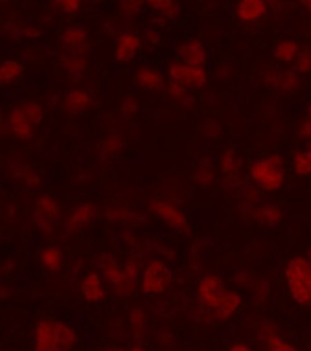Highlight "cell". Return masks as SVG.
Returning a JSON list of instances; mask_svg holds the SVG:
<instances>
[{
	"instance_id": "9a60e30c",
	"label": "cell",
	"mask_w": 311,
	"mask_h": 351,
	"mask_svg": "<svg viewBox=\"0 0 311 351\" xmlns=\"http://www.w3.org/2000/svg\"><path fill=\"white\" fill-rule=\"evenodd\" d=\"M94 94L89 88H72L61 99V109L67 114H83L94 107Z\"/></svg>"
},
{
	"instance_id": "f35d334b",
	"label": "cell",
	"mask_w": 311,
	"mask_h": 351,
	"mask_svg": "<svg viewBox=\"0 0 311 351\" xmlns=\"http://www.w3.org/2000/svg\"><path fill=\"white\" fill-rule=\"evenodd\" d=\"M181 0H148V8H150L151 12L155 13V15H161L166 10H170L175 4H179Z\"/></svg>"
},
{
	"instance_id": "ffe728a7",
	"label": "cell",
	"mask_w": 311,
	"mask_h": 351,
	"mask_svg": "<svg viewBox=\"0 0 311 351\" xmlns=\"http://www.w3.org/2000/svg\"><path fill=\"white\" fill-rule=\"evenodd\" d=\"M243 307V294L240 291H234V289H227L225 294L219 298V302L216 304V307L212 309L214 318L218 320H229L236 313H240V309Z\"/></svg>"
},
{
	"instance_id": "30bf717a",
	"label": "cell",
	"mask_w": 311,
	"mask_h": 351,
	"mask_svg": "<svg viewBox=\"0 0 311 351\" xmlns=\"http://www.w3.org/2000/svg\"><path fill=\"white\" fill-rule=\"evenodd\" d=\"M30 351H63L58 339V320L43 318L35 324Z\"/></svg>"
},
{
	"instance_id": "ba28073f",
	"label": "cell",
	"mask_w": 311,
	"mask_h": 351,
	"mask_svg": "<svg viewBox=\"0 0 311 351\" xmlns=\"http://www.w3.org/2000/svg\"><path fill=\"white\" fill-rule=\"evenodd\" d=\"M227 289L229 287H227V283L223 282L221 276H218V274H205L196 285V296L199 305H201V309H205L207 313H212V309L216 307L219 298L225 294Z\"/></svg>"
},
{
	"instance_id": "4316f807",
	"label": "cell",
	"mask_w": 311,
	"mask_h": 351,
	"mask_svg": "<svg viewBox=\"0 0 311 351\" xmlns=\"http://www.w3.org/2000/svg\"><path fill=\"white\" fill-rule=\"evenodd\" d=\"M26 75L24 64L19 61H4L0 63V85H13Z\"/></svg>"
},
{
	"instance_id": "f6af8a7d",
	"label": "cell",
	"mask_w": 311,
	"mask_h": 351,
	"mask_svg": "<svg viewBox=\"0 0 311 351\" xmlns=\"http://www.w3.org/2000/svg\"><path fill=\"white\" fill-rule=\"evenodd\" d=\"M127 351H146V348H142V346H133V348H129Z\"/></svg>"
},
{
	"instance_id": "3957f363",
	"label": "cell",
	"mask_w": 311,
	"mask_h": 351,
	"mask_svg": "<svg viewBox=\"0 0 311 351\" xmlns=\"http://www.w3.org/2000/svg\"><path fill=\"white\" fill-rule=\"evenodd\" d=\"M45 121V107L39 101L26 99L15 105L8 114V129L21 142H28L35 136L41 123Z\"/></svg>"
},
{
	"instance_id": "d590c367",
	"label": "cell",
	"mask_w": 311,
	"mask_h": 351,
	"mask_svg": "<svg viewBox=\"0 0 311 351\" xmlns=\"http://www.w3.org/2000/svg\"><path fill=\"white\" fill-rule=\"evenodd\" d=\"M124 269H126L127 276L131 278L133 282L139 285L140 276H142V269H144V265L140 263L139 259H137V258H127L126 263H124Z\"/></svg>"
},
{
	"instance_id": "7402d4cb",
	"label": "cell",
	"mask_w": 311,
	"mask_h": 351,
	"mask_svg": "<svg viewBox=\"0 0 311 351\" xmlns=\"http://www.w3.org/2000/svg\"><path fill=\"white\" fill-rule=\"evenodd\" d=\"M219 173L227 179H240L243 173V158L236 149L223 151V155L219 156Z\"/></svg>"
},
{
	"instance_id": "60d3db41",
	"label": "cell",
	"mask_w": 311,
	"mask_h": 351,
	"mask_svg": "<svg viewBox=\"0 0 311 351\" xmlns=\"http://www.w3.org/2000/svg\"><path fill=\"white\" fill-rule=\"evenodd\" d=\"M161 29H155V28H151L148 34L144 35V40L148 43V45H151V47H157L159 43H161Z\"/></svg>"
},
{
	"instance_id": "ab89813d",
	"label": "cell",
	"mask_w": 311,
	"mask_h": 351,
	"mask_svg": "<svg viewBox=\"0 0 311 351\" xmlns=\"http://www.w3.org/2000/svg\"><path fill=\"white\" fill-rule=\"evenodd\" d=\"M137 112H139V101H137V99L126 98L122 101L120 114L124 116V118H131V116H135Z\"/></svg>"
},
{
	"instance_id": "2e32d148",
	"label": "cell",
	"mask_w": 311,
	"mask_h": 351,
	"mask_svg": "<svg viewBox=\"0 0 311 351\" xmlns=\"http://www.w3.org/2000/svg\"><path fill=\"white\" fill-rule=\"evenodd\" d=\"M59 43L67 52L81 53V56H85L91 48V37L83 26H69L59 35Z\"/></svg>"
},
{
	"instance_id": "74e56055",
	"label": "cell",
	"mask_w": 311,
	"mask_h": 351,
	"mask_svg": "<svg viewBox=\"0 0 311 351\" xmlns=\"http://www.w3.org/2000/svg\"><path fill=\"white\" fill-rule=\"evenodd\" d=\"M56 6L59 12L67 13V15H76L83 6V0H56Z\"/></svg>"
},
{
	"instance_id": "e575fe53",
	"label": "cell",
	"mask_w": 311,
	"mask_h": 351,
	"mask_svg": "<svg viewBox=\"0 0 311 351\" xmlns=\"http://www.w3.org/2000/svg\"><path fill=\"white\" fill-rule=\"evenodd\" d=\"M265 346H267V351H299L297 346L291 344L289 340H286L282 335H271L269 339H265Z\"/></svg>"
},
{
	"instance_id": "7c38bea8",
	"label": "cell",
	"mask_w": 311,
	"mask_h": 351,
	"mask_svg": "<svg viewBox=\"0 0 311 351\" xmlns=\"http://www.w3.org/2000/svg\"><path fill=\"white\" fill-rule=\"evenodd\" d=\"M142 37L135 32H124L115 40V61L120 64H129L139 58L142 50Z\"/></svg>"
},
{
	"instance_id": "8fae6325",
	"label": "cell",
	"mask_w": 311,
	"mask_h": 351,
	"mask_svg": "<svg viewBox=\"0 0 311 351\" xmlns=\"http://www.w3.org/2000/svg\"><path fill=\"white\" fill-rule=\"evenodd\" d=\"M269 12L271 8L267 4V0H236V6H234V17L243 26L262 23Z\"/></svg>"
},
{
	"instance_id": "6da1fadb",
	"label": "cell",
	"mask_w": 311,
	"mask_h": 351,
	"mask_svg": "<svg viewBox=\"0 0 311 351\" xmlns=\"http://www.w3.org/2000/svg\"><path fill=\"white\" fill-rule=\"evenodd\" d=\"M249 179L262 193H277L282 190L288 180V169L284 158L275 153L260 156L249 166Z\"/></svg>"
},
{
	"instance_id": "f1b7e54d",
	"label": "cell",
	"mask_w": 311,
	"mask_h": 351,
	"mask_svg": "<svg viewBox=\"0 0 311 351\" xmlns=\"http://www.w3.org/2000/svg\"><path fill=\"white\" fill-rule=\"evenodd\" d=\"M129 326H131L133 335L137 337V339H142L146 333V329H148V318H146V313L137 307V309H133L131 315H129Z\"/></svg>"
},
{
	"instance_id": "44dd1931",
	"label": "cell",
	"mask_w": 311,
	"mask_h": 351,
	"mask_svg": "<svg viewBox=\"0 0 311 351\" xmlns=\"http://www.w3.org/2000/svg\"><path fill=\"white\" fill-rule=\"evenodd\" d=\"M251 215H253L254 223L267 226V228H275L284 221V212L275 202H258L253 208Z\"/></svg>"
},
{
	"instance_id": "b9f144b4",
	"label": "cell",
	"mask_w": 311,
	"mask_h": 351,
	"mask_svg": "<svg viewBox=\"0 0 311 351\" xmlns=\"http://www.w3.org/2000/svg\"><path fill=\"white\" fill-rule=\"evenodd\" d=\"M229 351H254L251 346L243 344V342H236V344H232L231 348H229Z\"/></svg>"
},
{
	"instance_id": "1f68e13d",
	"label": "cell",
	"mask_w": 311,
	"mask_h": 351,
	"mask_svg": "<svg viewBox=\"0 0 311 351\" xmlns=\"http://www.w3.org/2000/svg\"><path fill=\"white\" fill-rule=\"evenodd\" d=\"M194 179L199 186H210L216 182V169H214L208 162H203L199 166L196 167V175H194Z\"/></svg>"
},
{
	"instance_id": "5b68a950",
	"label": "cell",
	"mask_w": 311,
	"mask_h": 351,
	"mask_svg": "<svg viewBox=\"0 0 311 351\" xmlns=\"http://www.w3.org/2000/svg\"><path fill=\"white\" fill-rule=\"evenodd\" d=\"M100 274L118 296H129L137 287V283L127 276L124 263H120L111 254H105L100 258Z\"/></svg>"
},
{
	"instance_id": "d6a6232c",
	"label": "cell",
	"mask_w": 311,
	"mask_h": 351,
	"mask_svg": "<svg viewBox=\"0 0 311 351\" xmlns=\"http://www.w3.org/2000/svg\"><path fill=\"white\" fill-rule=\"evenodd\" d=\"M164 93L170 99L177 101V104H183L185 99L190 98V88L179 85V83H173V81H168L166 86H164Z\"/></svg>"
},
{
	"instance_id": "836d02e7",
	"label": "cell",
	"mask_w": 311,
	"mask_h": 351,
	"mask_svg": "<svg viewBox=\"0 0 311 351\" xmlns=\"http://www.w3.org/2000/svg\"><path fill=\"white\" fill-rule=\"evenodd\" d=\"M295 72L299 75L311 74V47H302L299 58L295 61Z\"/></svg>"
},
{
	"instance_id": "9c48e42d",
	"label": "cell",
	"mask_w": 311,
	"mask_h": 351,
	"mask_svg": "<svg viewBox=\"0 0 311 351\" xmlns=\"http://www.w3.org/2000/svg\"><path fill=\"white\" fill-rule=\"evenodd\" d=\"M148 208L159 221H162L164 225L173 228V230L185 232L190 226V221L186 217V213L173 202L164 201V199H153V201H150Z\"/></svg>"
},
{
	"instance_id": "bcb514c9",
	"label": "cell",
	"mask_w": 311,
	"mask_h": 351,
	"mask_svg": "<svg viewBox=\"0 0 311 351\" xmlns=\"http://www.w3.org/2000/svg\"><path fill=\"white\" fill-rule=\"evenodd\" d=\"M0 2H10V0H0Z\"/></svg>"
},
{
	"instance_id": "f546056e",
	"label": "cell",
	"mask_w": 311,
	"mask_h": 351,
	"mask_svg": "<svg viewBox=\"0 0 311 351\" xmlns=\"http://www.w3.org/2000/svg\"><path fill=\"white\" fill-rule=\"evenodd\" d=\"M133 217H139L137 213L133 212L131 208L126 206H111L107 210V219L113 223H120V225H131Z\"/></svg>"
},
{
	"instance_id": "7dc6e473",
	"label": "cell",
	"mask_w": 311,
	"mask_h": 351,
	"mask_svg": "<svg viewBox=\"0 0 311 351\" xmlns=\"http://www.w3.org/2000/svg\"><path fill=\"white\" fill-rule=\"evenodd\" d=\"M310 351H311V346H310Z\"/></svg>"
},
{
	"instance_id": "d6986e66",
	"label": "cell",
	"mask_w": 311,
	"mask_h": 351,
	"mask_svg": "<svg viewBox=\"0 0 311 351\" xmlns=\"http://www.w3.org/2000/svg\"><path fill=\"white\" fill-rule=\"evenodd\" d=\"M265 83L280 94H293L300 88V75L295 70H271Z\"/></svg>"
},
{
	"instance_id": "277c9868",
	"label": "cell",
	"mask_w": 311,
	"mask_h": 351,
	"mask_svg": "<svg viewBox=\"0 0 311 351\" xmlns=\"http://www.w3.org/2000/svg\"><path fill=\"white\" fill-rule=\"evenodd\" d=\"M173 272L172 267L162 259H151L148 265L142 269L139 289L144 296H161L168 291L172 283Z\"/></svg>"
},
{
	"instance_id": "8d00e7d4",
	"label": "cell",
	"mask_w": 311,
	"mask_h": 351,
	"mask_svg": "<svg viewBox=\"0 0 311 351\" xmlns=\"http://www.w3.org/2000/svg\"><path fill=\"white\" fill-rule=\"evenodd\" d=\"M299 136L306 142H311V101L306 107V114L299 125Z\"/></svg>"
},
{
	"instance_id": "e0dca14e",
	"label": "cell",
	"mask_w": 311,
	"mask_h": 351,
	"mask_svg": "<svg viewBox=\"0 0 311 351\" xmlns=\"http://www.w3.org/2000/svg\"><path fill=\"white\" fill-rule=\"evenodd\" d=\"M94 219H96V206L93 202H81L69 212L65 219V228L69 234H76V232L87 228Z\"/></svg>"
},
{
	"instance_id": "4dcf8cb0",
	"label": "cell",
	"mask_w": 311,
	"mask_h": 351,
	"mask_svg": "<svg viewBox=\"0 0 311 351\" xmlns=\"http://www.w3.org/2000/svg\"><path fill=\"white\" fill-rule=\"evenodd\" d=\"M148 0H118V10L124 17H137L144 12Z\"/></svg>"
},
{
	"instance_id": "7a4b0ae2",
	"label": "cell",
	"mask_w": 311,
	"mask_h": 351,
	"mask_svg": "<svg viewBox=\"0 0 311 351\" xmlns=\"http://www.w3.org/2000/svg\"><path fill=\"white\" fill-rule=\"evenodd\" d=\"M284 282L295 304L300 307L311 305V258L293 256L284 267Z\"/></svg>"
},
{
	"instance_id": "ac0fdd59",
	"label": "cell",
	"mask_w": 311,
	"mask_h": 351,
	"mask_svg": "<svg viewBox=\"0 0 311 351\" xmlns=\"http://www.w3.org/2000/svg\"><path fill=\"white\" fill-rule=\"evenodd\" d=\"M81 296L87 304L96 305L104 302L107 296V289H105V280L102 278L100 272H87L80 283Z\"/></svg>"
},
{
	"instance_id": "8992f818",
	"label": "cell",
	"mask_w": 311,
	"mask_h": 351,
	"mask_svg": "<svg viewBox=\"0 0 311 351\" xmlns=\"http://www.w3.org/2000/svg\"><path fill=\"white\" fill-rule=\"evenodd\" d=\"M168 81L179 83V85L186 86V88H205L208 83V72L203 66H196V64L185 63L181 59H173L170 61L166 69Z\"/></svg>"
},
{
	"instance_id": "4fadbf2b",
	"label": "cell",
	"mask_w": 311,
	"mask_h": 351,
	"mask_svg": "<svg viewBox=\"0 0 311 351\" xmlns=\"http://www.w3.org/2000/svg\"><path fill=\"white\" fill-rule=\"evenodd\" d=\"M133 81H135V85L139 86L140 90H146V93H159V90H164V86H166L168 83L166 74H164L161 69L151 66V64H142V66H139V69L135 70Z\"/></svg>"
},
{
	"instance_id": "603a6c76",
	"label": "cell",
	"mask_w": 311,
	"mask_h": 351,
	"mask_svg": "<svg viewBox=\"0 0 311 351\" xmlns=\"http://www.w3.org/2000/svg\"><path fill=\"white\" fill-rule=\"evenodd\" d=\"M300 50H302V45L299 40L293 39V37H288V39L278 40L275 48H273V58L275 61L280 64H293L299 58Z\"/></svg>"
},
{
	"instance_id": "ee69618b",
	"label": "cell",
	"mask_w": 311,
	"mask_h": 351,
	"mask_svg": "<svg viewBox=\"0 0 311 351\" xmlns=\"http://www.w3.org/2000/svg\"><path fill=\"white\" fill-rule=\"evenodd\" d=\"M104 351H127L126 348H120V346H111V348H105Z\"/></svg>"
},
{
	"instance_id": "5bb4252c",
	"label": "cell",
	"mask_w": 311,
	"mask_h": 351,
	"mask_svg": "<svg viewBox=\"0 0 311 351\" xmlns=\"http://www.w3.org/2000/svg\"><path fill=\"white\" fill-rule=\"evenodd\" d=\"M177 56H179L181 61L196 64V66H203V69H207L208 61H210L208 48L205 47V43L201 39H196V37L181 40V45L177 47Z\"/></svg>"
},
{
	"instance_id": "83f0119b",
	"label": "cell",
	"mask_w": 311,
	"mask_h": 351,
	"mask_svg": "<svg viewBox=\"0 0 311 351\" xmlns=\"http://www.w3.org/2000/svg\"><path fill=\"white\" fill-rule=\"evenodd\" d=\"M98 149L102 158L111 160V158H115V156L120 155L122 149H124V142H122L120 136H115V134H113V136H107V138H104L100 142Z\"/></svg>"
},
{
	"instance_id": "7bdbcfd3",
	"label": "cell",
	"mask_w": 311,
	"mask_h": 351,
	"mask_svg": "<svg viewBox=\"0 0 311 351\" xmlns=\"http://www.w3.org/2000/svg\"><path fill=\"white\" fill-rule=\"evenodd\" d=\"M299 2H300V6L304 8L306 12L311 13V0H299Z\"/></svg>"
},
{
	"instance_id": "cb8c5ba5",
	"label": "cell",
	"mask_w": 311,
	"mask_h": 351,
	"mask_svg": "<svg viewBox=\"0 0 311 351\" xmlns=\"http://www.w3.org/2000/svg\"><path fill=\"white\" fill-rule=\"evenodd\" d=\"M61 66H63L65 74L69 75L70 80H80L81 75H85L89 63H87L85 56L67 52L61 56Z\"/></svg>"
},
{
	"instance_id": "484cf974",
	"label": "cell",
	"mask_w": 311,
	"mask_h": 351,
	"mask_svg": "<svg viewBox=\"0 0 311 351\" xmlns=\"http://www.w3.org/2000/svg\"><path fill=\"white\" fill-rule=\"evenodd\" d=\"M291 169L295 175H299L302 179L311 177V142H306L304 147L295 151L291 158Z\"/></svg>"
},
{
	"instance_id": "d4e9b609",
	"label": "cell",
	"mask_w": 311,
	"mask_h": 351,
	"mask_svg": "<svg viewBox=\"0 0 311 351\" xmlns=\"http://www.w3.org/2000/svg\"><path fill=\"white\" fill-rule=\"evenodd\" d=\"M39 265L47 272H59L65 265V258L61 248L56 245H47L39 252Z\"/></svg>"
},
{
	"instance_id": "52a82bcc",
	"label": "cell",
	"mask_w": 311,
	"mask_h": 351,
	"mask_svg": "<svg viewBox=\"0 0 311 351\" xmlns=\"http://www.w3.org/2000/svg\"><path fill=\"white\" fill-rule=\"evenodd\" d=\"M59 219H61V206L50 195H41L35 201L34 208V225L43 236H50L56 230Z\"/></svg>"
}]
</instances>
